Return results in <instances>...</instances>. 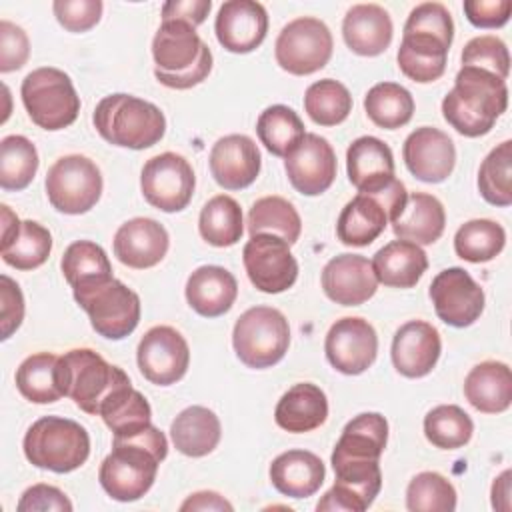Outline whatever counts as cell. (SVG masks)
Returning a JSON list of instances; mask_svg holds the SVG:
<instances>
[{"label": "cell", "instance_id": "obj_1", "mask_svg": "<svg viewBox=\"0 0 512 512\" xmlns=\"http://www.w3.org/2000/svg\"><path fill=\"white\" fill-rule=\"evenodd\" d=\"M168 456V440L154 424L130 434L114 436L112 452L102 460L98 480L118 502L142 498L154 484L160 462Z\"/></svg>", "mask_w": 512, "mask_h": 512}, {"label": "cell", "instance_id": "obj_2", "mask_svg": "<svg viewBox=\"0 0 512 512\" xmlns=\"http://www.w3.org/2000/svg\"><path fill=\"white\" fill-rule=\"evenodd\" d=\"M454 40V22L440 2H422L408 14L402 42L396 54L404 76L428 84L446 70V58Z\"/></svg>", "mask_w": 512, "mask_h": 512}, {"label": "cell", "instance_id": "obj_3", "mask_svg": "<svg viewBox=\"0 0 512 512\" xmlns=\"http://www.w3.org/2000/svg\"><path fill=\"white\" fill-rule=\"evenodd\" d=\"M506 106V80L474 66H462L454 88L442 100V116L458 134L478 138L494 128Z\"/></svg>", "mask_w": 512, "mask_h": 512}, {"label": "cell", "instance_id": "obj_4", "mask_svg": "<svg viewBox=\"0 0 512 512\" xmlns=\"http://www.w3.org/2000/svg\"><path fill=\"white\" fill-rule=\"evenodd\" d=\"M92 120L106 142L130 150L150 148L166 132V118L156 104L122 92L104 96Z\"/></svg>", "mask_w": 512, "mask_h": 512}, {"label": "cell", "instance_id": "obj_5", "mask_svg": "<svg viewBox=\"0 0 512 512\" xmlns=\"http://www.w3.org/2000/svg\"><path fill=\"white\" fill-rule=\"evenodd\" d=\"M22 448L36 468L66 474L88 460L90 436L84 426L70 418L42 416L28 428Z\"/></svg>", "mask_w": 512, "mask_h": 512}, {"label": "cell", "instance_id": "obj_6", "mask_svg": "<svg viewBox=\"0 0 512 512\" xmlns=\"http://www.w3.org/2000/svg\"><path fill=\"white\" fill-rule=\"evenodd\" d=\"M60 382L64 396L86 414H98L102 402L120 386L130 384L128 374L108 364L90 348H74L60 356Z\"/></svg>", "mask_w": 512, "mask_h": 512}, {"label": "cell", "instance_id": "obj_7", "mask_svg": "<svg viewBox=\"0 0 512 512\" xmlns=\"http://www.w3.org/2000/svg\"><path fill=\"white\" fill-rule=\"evenodd\" d=\"M20 96L30 120L50 132L68 128L80 112V96L60 68L42 66L26 74Z\"/></svg>", "mask_w": 512, "mask_h": 512}, {"label": "cell", "instance_id": "obj_8", "mask_svg": "<svg viewBox=\"0 0 512 512\" xmlns=\"http://www.w3.org/2000/svg\"><path fill=\"white\" fill-rule=\"evenodd\" d=\"M232 346L248 368L262 370L278 364L290 346L286 316L272 306L248 308L234 324Z\"/></svg>", "mask_w": 512, "mask_h": 512}, {"label": "cell", "instance_id": "obj_9", "mask_svg": "<svg viewBox=\"0 0 512 512\" xmlns=\"http://www.w3.org/2000/svg\"><path fill=\"white\" fill-rule=\"evenodd\" d=\"M72 294L78 306L88 314L92 328L108 340L126 338L140 322L138 294L114 276L74 288Z\"/></svg>", "mask_w": 512, "mask_h": 512}, {"label": "cell", "instance_id": "obj_10", "mask_svg": "<svg viewBox=\"0 0 512 512\" xmlns=\"http://www.w3.org/2000/svg\"><path fill=\"white\" fill-rule=\"evenodd\" d=\"M46 194L50 204L62 214H84L102 196L100 168L82 154L58 158L46 174Z\"/></svg>", "mask_w": 512, "mask_h": 512}, {"label": "cell", "instance_id": "obj_11", "mask_svg": "<svg viewBox=\"0 0 512 512\" xmlns=\"http://www.w3.org/2000/svg\"><path fill=\"white\" fill-rule=\"evenodd\" d=\"M332 48L330 28L318 18L300 16L280 30L274 56L282 70L294 76H308L328 64Z\"/></svg>", "mask_w": 512, "mask_h": 512}, {"label": "cell", "instance_id": "obj_12", "mask_svg": "<svg viewBox=\"0 0 512 512\" xmlns=\"http://www.w3.org/2000/svg\"><path fill=\"white\" fill-rule=\"evenodd\" d=\"M196 176L190 162L176 152L152 156L140 174V188L146 202L162 212L184 210L194 194Z\"/></svg>", "mask_w": 512, "mask_h": 512}, {"label": "cell", "instance_id": "obj_13", "mask_svg": "<svg viewBox=\"0 0 512 512\" xmlns=\"http://www.w3.org/2000/svg\"><path fill=\"white\" fill-rule=\"evenodd\" d=\"M242 260L250 282L266 294H280L298 278V262L290 244L274 234H256L244 244Z\"/></svg>", "mask_w": 512, "mask_h": 512}, {"label": "cell", "instance_id": "obj_14", "mask_svg": "<svg viewBox=\"0 0 512 512\" xmlns=\"http://www.w3.org/2000/svg\"><path fill=\"white\" fill-rule=\"evenodd\" d=\"M430 300L436 316L454 328L474 324L484 310L482 286L460 266L438 272L430 284Z\"/></svg>", "mask_w": 512, "mask_h": 512}, {"label": "cell", "instance_id": "obj_15", "mask_svg": "<svg viewBox=\"0 0 512 512\" xmlns=\"http://www.w3.org/2000/svg\"><path fill=\"white\" fill-rule=\"evenodd\" d=\"M136 362L148 382L170 386L184 378L190 364V348L176 328L154 326L142 336Z\"/></svg>", "mask_w": 512, "mask_h": 512}, {"label": "cell", "instance_id": "obj_16", "mask_svg": "<svg viewBox=\"0 0 512 512\" xmlns=\"http://www.w3.org/2000/svg\"><path fill=\"white\" fill-rule=\"evenodd\" d=\"M328 362L346 376L366 372L378 354V336L374 326L360 316L336 320L324 340Z\"/></svg>", "mask_w": 512, "mask_h": 512}, {"label": "cell", "instance_id": "obj_17", "mask_svg": "<svg viewBox=\"0 0 512 512\" xmlns=\"http://www.w3.org/2000/svg\"><path fill=\"white\" fill-rule=\"evenodd\" d=\"M284 168L296 192L304 196H318L326 192L336 178V152L326 138L306 132L296 148L286 156Z\"/></svg>", "mask_w": 512, "mask_h": 512}, {"label": "cell", "instance_id": "obj_18", "mask_svg": "<svg viewBox=\"0 0 512 512\" xmlns=\"http://www.w3.org/2000/svg\"><path fill=\"white\" fill-rule=\"evenodd\" d=\"M402 156L410 174L422 182H444L456 164V148L452 138L432 126H420L408 134Z\"/></svg>", "mask_w": 512, "mask_h": 512}, {"label": "cell", "instance_id": "obj_19", "mask_svg": "<svg viewBox=\"0 0 512 512\" xmlns=\"http://www.w3.org/2000/svg\"><path fill=\"white\" fill-rule=\"evenodd\" d=\"M218 42L234 54L256 50L268 32L266 8L256 0H228L214 22Z\"/></svg>", "mask_w": 512, "mask_h": 512}, {"label": "cell", "instance_id": "obj_20", "mask_svg": "<svg viewBox=\"0 0 512 512\" xmlns=\"http://www.w3.org/2000/svg\"><path fill=\"white\" fill-rule=\"evenodd\" d=\"M324 294L340 306H360L378 290L372 262L360 254H340L322 270Z\"/></svg>", "mask_w": 512, "mask_h": 512}, {"label": "cell", "instance_id": "obj_21", "mask_svg": "<svg viewBox=\"0 0 512 512\" xmlns=\"http://www.w3.org/2000/svg\"><path fill=\"white\" fill-rule=\"evenodd\" d=\"M210 172L224 190L248 188L260 174L262 158L256 142L244 134H228L210 150Z\"/></svg>", "mask_w": 512, "mask_h": 512}, {"label": "cell", "instance_id": "obj_22", "mask_svg": "<svg viewBox=\"0 0 512 512\" xmlns=\"http://www.w3.org/2000/svg\"><path fill=\"white\" fill-rule=\"evenodd\" d=\"M442 352L438 330L424 320L402 324L392 338V364L406 378H422L432 372Z\"/></svg>", "mask_w": 512, "mask_h": 512}, {"label": "cell", "instance_id": "obj_23", "mask_svg": "<svg viewBox=\"0 0 512 512\" xmlns=\"http://www.w3.org/2000/svg\"><path fill=\"white\" fill-rule=\"evenodd\" d=\"M170 236L154 218L126 220L114 234V256L128 268H152L166 256Z\"/></svg>", "mask_w": 512, "mask_h": 512}, {"label": "cell", "instance_id": "obj_24", "mask_svg": "<svg viewBox=\"0 0 512 512\" xmlns=\"http://www.w3.org/2000/svg\"><path fill=\"white\" fill-rule=\"evenodd\" d=\"M348 178L360 194H372L394 180V156L376 136H360L346 150Z\"/></svg>", "mask_w": 512, "mask_h": 512}, {"label": "cell", "instance_id": "obj_25", "mask_svg": "<svg viewBox=\"0 0 512 512\" xmlns=\"http://www.w3.org/2000/svg\"><path fill=\"white\" fill-rule=\"evenodd\" d=\"M390 14L378 4H354L342 20L346 46L358 56H378L392 42Z\"/></svg>", "mask_w": 512, "mask_h": 512}, {"label": "cell", "instance_id": "obj_26", "mask_svg": "<svg viewBox=\"0 0 512 512\" xmlns=\"http://www.w3.org/2000/svg\"><path fill=\"white\" fill-rule=\"evenodd\" d=\"M388 442V422L378 412H364L352 418L332 452V464L380 462Z\"/></svg>", "mask_w": 512, "mask_h": 512}, {"label": "cell", "instance_id": "obj_27", "mask_svg": "<svg viewBox=\"0 0 512 512\" xmlns=\"http://www.w3.org/2000/svg\"><path fill=\"white\" fill-rule=\"evenodd\" d=\"M238 296V282L222 266L206 264L196 268L186 282V300L204 318L226 314Z\"/></svg>", "mask_w": 512, "mask_h": 512}, {"label": "cell", "instance_id": "obj_28", "mask_svg": "<svg viewBox=\"0 0 512 512\" xmlns=\"http://www.w3.org/2000/svg\"><path fill=\"white\" fill-rule=\"evenodd\" d=\"M268 472L272 486L290 498H308L316 494L326 478L324 462L308 450H288L278 454Z\"/></svg>", "mask_w": 512, "mask_h": 512}, {"label": "cell", "instance_id": "obj_29", "mask_svg": "<svg viewBox=\"0 0 512 512\" xmlns=\"http://www.w3.org/2000/svg\"><path fill=\"white\" fill-rule=\"evenodd\" d=\"M204 42L196 28L182 20H164L152 40L154 70L182 74L194 66Z\"/></svg>", "mask_w": 512, "mask_h": 512}, {"label": "cell", "instance_id": "obj_30", "mask_svg": "<svg viewBox=\"0 0 512 512\" xmlns=\"http://www.w3.org/2000/svg\"><path fill=\"white\" fill-rule=\"evenodd\" d=\"M328 418V400L320 386L312 382L294 384L276 404V424L292 434L312 432Z\"/></svg>", "mask_w": 512, "mask_h": 512}, {"label": "cell", "instance_id": "obj_31", "mask_svg": "<svg viewBox=\"0 0 512 512\" xmlns=\"http://www.w3.org/2000/svg\"><path fill=\"white\" fill-rule=\"evenodd\" d=\"M466 400L484 414H500L512 404V372L498 360L476 364L464 380Z\"/></svg>", "mask_w": 512, "mask_h": 512}, {"label": "cell", "instance_id": "obj_32", "mask_svg": "<svg viewBox=\"0 0 512 512\" xmlns=\"http://www.w3.org/2000/svg\"><path fill=\"white\" fill-rule=\"evenodd\" d=\"M398 238L414 244H434L446 226L442 202L426 192H412L406 198L402 212L390 222Z\"/></svg>", "mask_w": 512, "mask_h": 512}, {"label": "cell", "instance_id": "obj_33", "mask_svg": "<svg viewBox=\"0 0 512 512\" xmlns=\"http://www.w3.org/2000/svg\"><path fill=\"white\" fill-rule=\"evenodd\" d=\"M428 268L426 252L410 240H392L372 258V270L380 284L390 288H412Z\"/></svg>", "mask_w": 512, "mask_h": 512}, {"label": "cell", "instance_id": "obj_34", "mask_svg": "<svg viewBox=\"0 0 512 512\" xmlns=\"http://www.w3.org/2000/svg\"><path fill=\"white\" fill-rule=\"evenodd\" d=\"M220 436V420L206 406H188L170 424V438L176 450L190 458L210 454L218 446Z\"/></svg>", "mask_w": 512, "mask_h": 512}, {"label": "cell", "instance_id": "obj_35", "mask_svg": "<svg viewBox=\"0 0 512 512\" xmlns=\"http://www.w3.org/2000/svg\"><path fill=\"white\" fill-rule=\"evenodd\" d=\"M388 210L370 194H356L342 208L336 222V236L346 246L372 244L388 224Z\"/></svg>", "mask_w": 512, "mask_h": 512}, {"label": "cell", "instance_id": "obj_36", "mask_svg": "<svg viewBox=\"0 0 512 512\" xmlns=\"http://www.w3.org/2000/svg\"><path fill=\"white\" fill-rule=\"evenodd\" d=\"M18 392L34 404H52L64 396L60 382V356L38 352L22 360L16 370Z\"/></svg>", "mask_w": 512, "mask_h": 512}, {"label": "cell", "instance_id": "obj_37", "mask_svg": "<svg viewBox=\"0 0 512 512\" xmlns=\"http://www.w3.org/2000/svg\"><path fill=\"white\" fill-rule=\"evenodd\" d=\"M98 416H102L114 436H130L152 424V408L132 384L116 388L102 402Z\"/></svg>", "mask_w": 512, "mask_h": 512}, {"label": "cell", "instance_id": "obj_38", "mask_svg": "<svg viewBox=\"0 0 512 512\" xmlns=\"http://www.w3.org/2000/svg\"><path fill=\"white\" fill-rule=\"evenodd\" d=\"M248 232L250 236L274 234L292 246L300 238L302 220L298 210L286 198L264 196L250 206Z\"/></svg>", "mask_w": 512, "mask_h": 512}, {"label": "cell", "instance_id": "obj_39", "mask_svg": "<svg viewBox=\"0 0 512 512\" xmlns=\"http://www.w3.org/2000/svg\"><path fill=\"white\" fill-rule=\"evenodd\" d=\"M198 230L200 236L216 248L234 246L244 232L240 204L228 194H218L210 198L200 210Z\"/></svg>", "mask_w": 512, "mask_h": 512}, {"label": "cell", "instance_id": "obj_40", "mask_svg": "<svg viewBox=\"0 0 512 512\" xmlns=\"http://www.w3.org/2000/svg\"><path fill=\"white\" fill-rule=\"evenodd\" d=\"M364 110L376 126L396 130L412 120L414 98L396 82H378L366 92Z\"/></svg>", "mask_w": 512, "mask_h": 512}, {"label": "cell", "instance_id": "obj_41", "mask_svg": "<svg viewBox=\"0 0 512 512\" xmlns=\"http://www.w3.org/2000/svg\"><path fill=\"white\" fill-rule=\"evenodd\" d=\"M256 132L266 150L274 156H288L296 144L304 138V122L300 116L284 104L268 106L260 112L256 122Z\"/></svg>", "mask_w": 512, "mask_h": 512}, {"label": "cell", "instance_id": "obj_42", "mask_svg": "<svg viewBox=\"0 0 512 512\" xmlns=\"http://www.w3.org/2000/svg\"><path fill=\"white\" fill-rule=\"evenodd\" d=\"M506 244L504 228L488 218L464 222L454 234V250L466 262H488L496 258Z\"/></svg>", "mask_w": 512, "mask_h": 512}, {"label": "cell", "instance_id": "obj_43", "mask_svg": "<svg viewBox=\"0 0 512 512\" xmlns=\"http://www.w3.org/2000/svg\"><path fill=\"white\" fill-rule=\"evenodd\" d=\"M62 274L70 288H82L112 278V266L104 248L90 240L72 242L62 256Z\"/></svg>", "mask_w": 512, "mask_h": 512}, {"label": "cell", "instance_id": "obj_44", "mask_svg": "<svg viewBox=\"0 0 512 512\" xmlns=\"http://www.w3.org/2000/svg\"><path fill=\"white\" fill-rule=\"evenodd\" d=\"M36 146L20 134H10L0 142V186L6 192L24 190L38 170Z\"/></svg>", "mask_w": 512, "mask_h": 512}, {"label": "cell", "instance_id": "obj_45", "mask_svg": "<svg viewBox=\"0 0 512 512\" xmlns=\"http://www.w3.org/2000/svg\"><path fill=\"white\" fill-rule=\"evenodd\" d=\"M304 110L312 122L320 126H336L352 112V96L338 80H316L306 88Z\"/></svg>", "mask_w": 512, "mask_h": 512}, {"label": "cell", "instance_id": "obj_46", "mask_svg": "<svg viewBox=\"0 0 512 512\" xmlns=\"http://www.w3.org/2000/svg\"><path fill=\"white\" fill-rule=\"evenodd\" d=\"M474 422L456 404H440L424 416L426 440L442 450H458L472 438Z\"/></svg>", "mask_w": 512, "mask_h": 512}, {"label": "cell", "instance_id": "obj_47", "mask_svg": "<svg viewBox=\"0 0 512 512\" xmlns=\"http://www.w3.org/2000/svg\"><path fill=\"white\" fill-rule=\"evenodd\" d=\"M478 190L492 206L512 204V142L504 140L488 152L478 170Z\"/></svg>", "mask_w": 512, "mask_h": 512}, {"label": "cell", "instance_id": "obj_48", "mask_svg": "<svg viewBox=\"0 0 512 512\" xmlns=\"http://www.w3.org/2000/svg\"><path fill=\"white\" fill-rule=\"evenodd\" d=\"M50 250V232L34 220H24L18 236L6 248H0V254L2 260L16 270H34L48 260Z\"/></svg>", "mask_w": 512, "mask_h": 512}, {"label": "cell", "instance_id": "obj_49", "mask_svg": "<svg viewBox=\"0 0 512 512\" xmlns=\"http://www.w3.org/2000/svg\"><path fill=\"white\" fill-rule=\"evenodd\" d=\"M406 508L410 512H452L456 490L442 474L420 472L406 488Z\"/></svg>", "mask_w": 512, "mask_h": 512}, {"label": "cell", "instance_id": "obj_50", "mask_svg": "<svg viewBox=\"0 0 512 512\" xmlns=\"http://www.w3.org/2000/svg\"><path fill=\"white\" fill-rule=\"evenodd\" d=\"M462 66H474L506 80L510 72L508 46L492 34L476 36L462 50Z\"/></svg>", "mask_w": 512, "mask_h": 512}, {"label": "cell", "instance_id": "obj_51", "mask_svg": "<svg viewBox=\"0 0 512 512\" xmlns=\"http://www.w3.org/2000/svg\"><path fill=\"white\" fill-rule=\"evenodd\" d=\"M104 4L100 0H56L54 16L68 32H86L100 22Z\"/></svg>", "mask_w": 512, "mask_h": 512}, {"label": "cell", "instance_id": "obj_52", "mask_svg": "<svg viewBox=\"0 0 512 512\" xmlns=\"http://www.w3.org/2000/svg\"><path fill=\"white\" fill-rule=\"evenodd\" d=\"M30 56V42L26 32L8 22L0 20V72H14L26 64Z\"/></svg>", "mask_w": 512, "mask_h": 512}, {"label": "cell", "instance_id": "obj_53", "mask_svg": "<svg viewBox=\"0 0 512 512\" xmlns=\"http://www.w3.org/2000/svg\"><path fill=\"white\" fill-rule=\"evenodd\" d=\"M24 320V296L20 286L6 274L0 276V338L8 340Z\"/></svg>", "mask_w": 512, "mask_h": 512}, {"label": "cell", "instance_id": "obj_54", "mask_svg": "<svg viewBox=\"0 0 512 512\" xmlns=\"http://www.w3.org/2000/svg\"><path fill=\"white\" fill-rule=\"evenodd\" d=\"M16 508H18V512H48V510L70 512L72 510V502L56 486L34 484V486L24 490V494L20 496Z\"/></svg>", "mask_w": 512, "mask_h": 512}, {"label": "cell", "instance_id": "obj_55", "mask_svg": "<svg viewBox=\"0 0 512 512\" xmlns=\"http://www.w3.org/2000/svg\"><path fill=\"white\" fill-rule=\"evenodd\" d=\"M464 14L476 28H500L510 20L512 0H466Z\"/></svg>", "mask_w": 512, "mask_h": 512}, {"label": "cell", "instance_id": "obj_56", "mask_svg": "<svg viewBox=\"0 0 512 512\" xmlns=\"http://www.w3.org/2000/svg\"><path fill=\"white\" fill-rule=\"evenodd\" d=\"M212 70V52L208 48V44L204 42L202 50H200V56L198 60L194 62L192 68H188L186 72L182 74H168V72H160V70H154V76L160 84H164L166 88H174V90H188L196 84H200Z\"/></svg>", "mask_w": 512, "mask_h": 512}, {"label": "cell", "instance_id": "obj_57", "mask_svg": "<svg viewBox=\"0 0 512 512\" xmlns=\"http://www.w3.org/2000/svg\"><path fill=\"white\" fill-rule=\"evenodd\" d=\"M210 8H212L210 0H168L162 6V22L182 20L196 28L206 20Z\"/></svg>", "mask_w": 512, "mask_h": 512}, {"label": "cell", "instance_id": "obj_58", "mask_svg": "<svg viewBox=\"0 0 512 512\" xmlns=\"http://www.w3.org/2000/svg\"><path fill=\"white\" fill-rule=\"evenodd\" d=\"M180 510L182 512H188V510H228L232 512L234 506L224 498L220 496L218 492H212V490H202V492H194L190 494L182 504H180Z\"/></svg>", "mask_w": 512, "mask_h": 512}, {"label": "cell", "instance_id": "obj_59", "mask_svg": "<svg viewBox=\"0 0 512 512\" xmlns=\"http://www.w3.org/2000/svg\"><path fill=\"white\" fill-rule=\"evenodd\" d=\"M492 508L510 510V470H504L492 484Z\"/></svg>", "mask_w": 512, "mask_h": 512}, {"label": "cell", "instance_id": "obj_60", "mask_svg": "<svg viewBox=\"0 0 512 512\" xmlns=\"http://www.w3.org/2000/svg\"><path fill=\"white\" fill-rule=\"evenodd\" d=\"M0 210H2V246H0V248H6V246L18 236L22 222H20L18 216L10 210V206L2 204Z\"/></svg>", "mask_w": 512, "mask_h": 512}]
</instances>
